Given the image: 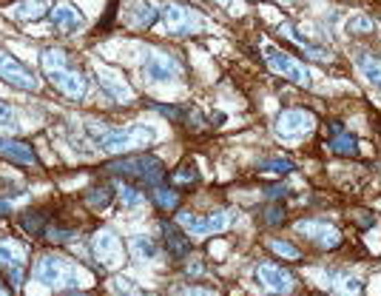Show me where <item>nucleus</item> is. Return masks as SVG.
I'll return each mask as SVG.
<instances>
[{
	"label": "nucleus",
	"instance_id": "f257e3e1",
	"mask_svg": "<svg viewBox=\"0 0 381 296\" xmlns=\"http://www.w3.org/2000/svg\"><path fill=\"white\" fill-rule=\"evenodd\" d=\"M40 60H43V72H46V77H49V80L63 91L66 97L77 100V97L86 95V80H83V75L77 72V68H71L66 52H60V49H46Z\"/></svg>",
	"mask_w": 381,
	"mask_h": 296
},
{
	"label": "nucleus",
	"instance_id": "f03ea898",
	"mask_svg": "<svg viewBox=\"0 0 381 296\" xmlns=\"http://www.w3.org/2000/svg\"><path fill=\"white\" fill-rule=\"evenodd\" d=\"M106 171L114 174V177H131V179L142 182V186H148V188H157L162 182V177H165V166L151 154H134V157L114 159V163L106 166Z\"/></svg>",
	"mask_w": 381,
	"mask_h": 296
},
{
	"label": "nucleus",
	"instance_id": "7ed1b4c3",
	"mask_svg": "<svg viewBox=\"0 0 381 296\" xmlns=\"http://www.w3.org/2000/svg\"><path fill=\"white\" fill-rule=\"evenodd\" d=\"M88 134L97 148L103 151H123V148H137L154 140V131L146 126H128V128H94L88 126Z\"/></svg>",
	"mask_w": 381,
	"mask_h": 296
},
{
	"label": "nucleus",
	"instance_id": "20e7f679",
	"mask_svg": "<svg viewBox=\"0 0 381 296\" xmlns=\"http://www.w3.org/2000/svg\"><path fill=\"white\" fill-rule=\"evenodd\" d=\"M32 277L40 285H71V288L80 285V279H77V265H71L68 259H60V257H52V254L40 257V262L32 270Z\"/></svg>",
	"mask_w": 381,
	"mask_h": 296
},
{
	"label": "nucleus",
	"instance_id": "39448f33",
	"mask_svg": "<svg viewBox=\"0 0 381 296\" xmlns=\"http://www.w3.org/2000/svg\"><path fill=\"white\" fill-rule=\"evenodd\" d=\"M265 60L268 66L273 68L276 75H282L284 80H293V83H302V86H311V72L288 52H282L279 46L273 43H265Z\"/></svg>",
	"mask_w": 381,
	"mask_h": 296
},
{
	"label": "nucleus",
	"instance_id": "423d86ee",
	"mask_svg": "<svg viewBox=\"0 0 381 296\" xmlns=\"http://www.w3.org/2000/svg\"><path fill=\"white\" fill-rule=\"evenodd\" d=\"M236 211H213L208 217H197V214H179V225L188 234L194 237H205V234H222L233 225Z\"/></svg>",
	"mask_w": 381,
	"mask_h": 296
},
{
	"label": "nucleus",
	"instance_id": "0eeeda50",
	"mask_svg": "<svg viewBox=\"0 0 381 296\" xmlns=\"http://www.w3.org/2000/svg\"><path fill=\"white\" fill-rule=\"evenodd\" d=\"M0 270L9 277L12 288L20 290L23 282V270H26V250H23L12 237L0 239Z\"/></svg>",
	"mask_w": 381,
	"mask_h": 296
},
{
	"label": "nucleus",
	"instance_id": "6e6552de",
	"mask_svg": "<svg viewBox=\"0 0 381 296\" xmlns=\"http://www.w3.org/2000/svg\"><path fill=\"white\" fill-rule=\"evenodd\" d=\"M159 20L165 23V29H168L171 34H190V32H197L202 26L194 12L185 9V6H177V3L159 6Z\"/></svg>",
	"mask_w": 381,
	"mask_h": 296
},
{
	"label": "nucleus",
	"instance_id": "1a4fd4ad",
	"mask_svg": "<svg viewBox=\"0 0 381 296\" xmlns=\"http://www.w3.org/2000/svg\"><path fill=\"white\" fill-rule=\"evenodd\" d=\"M142 75H146L148 80H154V83H168V80H177L182 75V66L171 55L148 52L146 60H142Z\"/></svg>",
	"mask_w": 381,
	"mask_h": 296
},
{
	"label": "nucleus",
	"instance_id": "9d476101",
	"mask_svg": "<svg viewBox=\"0 0 381 296\" xmlns=\"http://www.w3.org/2000/svg\"><path fill=\"white\" fill-rule=\"evenodd\" d=\"M0 77H3L9 86L20 88V91H37V88H40L37 77L29 72V68L20 66V63H17L9 52H3V49H0Z\"/></svg>",
	"mask_w": 381,
	"mask_h": 296
},
{
	"label": "nucleus",
	"instance_id": "9b49d317",
	"mask_svg": "<svg viewBox=\"0 0 381 296\" xmlns=\"http://www.w3.org/2000/svg\"><path fill=\"white\" fill-rule=\"evenodd\" d=\"M256 279H259L262 285H265L268 290H273V293H291L293 285H296L293 273H291L288 268L276 265V262H259V268H256Z\"/></svg>",
	"mask_w": 381,
	"mask_h": 296
},
{
	"label": "nucleus",
	"instance_id": "f8f14e48",
	"mask_svg": "<svg viewBox=\"0 0 381 296\" xmlns=\"http://www.w3.org/2000/svg\"><path fill=\"white\" fill-rule=\"evenodd\" d=\"M94 257H97V262H103V268H114L120 265L126 259V250H123V242L117 239L111 231H97L94 234Z\"/></svg>",
	"mask_w": 381,
	"mask_h": 296
},
{
	"label": "nucleus",
	"instance_id": "ddd939ff",
	"mask_svg": "<svg viewBox=\"0 0 381 296\" xmlns=\"http://www.w3.org/2000/svg\"><path fill=\"white\" fill-rule=\"evenodd\" d=\"M313 128V117L307 111H299V108H291V111H282L279 120H276V134L282 140H296V137L307 134Z\"/></svg>",
	"mask_w": 381,
	"mask_h": 296
},
{
	"label": "nucleus",
	"instance_id": "4468645a",
	"mask_svg": "<svg viewBox=\"0 0 381 296\" xmlns=\"http://www.w3.org/2000/svg\"><path fill=\"white\" fill-rule=\"evenodd\" d=\"M296 231H299V234H304L307 239H313V242H316V245H322V248H339V245H342V234H339L333 225L322 222V219H307V222H299V225H296Z\"/></svg>",
	"mask_w": 381,
	"mask_h": 296
},
{
	"label": "nucleus",
	"instance_id": "2eb2a0df",
	"mask_svg": "<svg viewBox=\"0 0 381 296\" xmlns=\"http://www.w3.org/2000/svg\"><path fill=\"white\" fill-rule=\"evenodd\" d=\"M49 20L55 23V29H60V32H77L83 26V14L75 6H66V3L49 9Z\"/></svg>",
	"mask_w": 381,
	"mask_h": 296
},
{
	"label": "nucleus",
	"instance_id": "dca6fc26",
	"mask_svg": "<svg viewBox=\"0 0 381 296\" xmlns=\"http://www.w3.org/2000/svg\"><path fill=\"white\" fill-rule=\"evenodd\" d=\"M0 157H9V159H14V163H23V166H37V154L26 143L6 140V137H0Z\"/></svg>",
	"mask_w": 381,
	"mask_h": 296
},
{
	"label": "nucleus",
	"instance_id": "f3484780",
	"mask_svg": "<svg viewBox=\"0 0 381 296\" xmlns=\"http://www.w3.org/2000/svg\"><path fill=\"white\" fill-rule=\"evenodd\" d=\"M162 234H165V248H168V254H171L174 259H182V257H188L190 242L185 239V234L179 231L177 225H171V222H162Z\"/></svg>",
	"mask_w": 381,
	"mask_h": 296
},
{
	"label": "nucleus",
	"instance_id": "a211bd4d",
	"mask_svg": "<svg viewBox=\"0 0 381 296\" xmlns=\"http://www.w3.org/2000/svg\"><path fill=\"white\" fill-rule=\"evenodd\" d=\"M97 80H100V86L108 91V95L117 97V100H131V97H134V91H131L120 77H117L114 72H108V68H100V72H97Z\"/></svg>",
	"mask_w": 381,
	"mask_h": 296
},
{
	"label": "nucleus",
	"instance_id": "6ab92c4d",
	"mask_svg": "<svg viewBox=\"0 0 381 296\" xmlns=\"http://www.w3.org/2000/svg\"><path fill=\"white\" fill-rule=\"evenodd\" d=\"M330 290L333 296H359L362 293V282L347 273H330Z\"/></svg>",
	"mask_w": 381,
	"mask_h": 296
},
{
	"label": "nucleus",
	"instance_id": "aec40b11",
	"mask_svg": "<svg viewBox=\"0 0 381 296\" xmlns=\"http://www.w3.org/2000/svg\"><path fill=\"white\" fill-rule=\"evenodd\" d=\"M49 214V208H37V211H26L20 217V225H23V231L32 234V237H43L46 234V222H49L52 217H46Z\"/></svg>",
	"mask_w": 381,
	"mask_h": 296
},
{
	"label": "nucleus",
	"instance_id": "412c9836",
	"mask_svg": "<svg viewBox=\"0 0 381 296\" xmlns=\"http://www.w3.org/2000/svg\"><path fill=\"white\" fill-rule=\"evenodd\" d=\"M157 17H159V9L151 3V0H139L134 14H131V23H134L137 29H148V26H154Z\"/></svg>",
	"mask_w": 381,
	"mask_h": 296
},
{
	"label": "nucleus",
	"instance_id": "4be33fe9",
	"mask_svg": "<svg viewBox=\"0 0 381 296\" xmlns=\"http://www.w3.org/2000/svg\"><path fill=\"white\" fill-rule=\"evenodd\" d=\"M327 151L342 154V157H355V154H359V143H355V137L342 131V134L333 137V140H327Z\"/></svg>",
	"mask_w": 381,
	"mask_h": 296
},
{
	"label": "nucleus",
	"instance_id": "5701e85b",
	"mask_svg": "<svg viewBox=\"0 0 381 296\" xmlns=\"http://www.w3.org/2000/svg\"><path fill=\"white\" fill-rule=\"evenodd\" d=\"M43 12H49L43 0H26V3H17V6L9 9V14H12L14 20H37Z\"/></svg>",
	"mask_w": 381,
	"mask_h": 296
},
{
	"label": "nucleus",
	"instance_id": "b1692460",
	"mask_svg": "<svg viewBox=\"0 0 381 296\" xmlns=\"http://www.w3.org/2000/svg\"><path fill=\"white\" fill-rule=\"evenodd\" d=\"M131 254L137 257V259H157L159 257V248H157V242L154 239H148V237H134L131 239Z\"/></svg>",
	"mask_w": 381,
	"mask_h": 296
},
{
	"label": "nucleus",
	"instance_id": "393cba45",
	"mask_svg": "<svg viewBox=\"0 0 381 296\" xmlns=\"http://www.w3.org/2000/svg\"><path fill=\"white\" fill-rule=\"evenodd\" d=\"M279 32H284V34H288V37H291L293 43H299L302 49H304L307 55H311V57H316V60H324V57H327V52H324V49H319V46H313L311 40H304V37H302V34H299V32H296L293 26H288V23H284V26H282Z\"/></svg>",
	"mask_w": 381,
	"mask_h": 296
},
{
	"label": "nucleus",
	"instance_id": "a878e982",
	"mask_svg": "<svg viewBox=\"0 0 381 296\" xmlns=\"http://www.w3.org/2000/svg\"><path fill=\"white\" fill-rule=\"evenodd\" d=\"M355 66L362 68L364 77H367L370 83L381 86V60H375V57H370V55H359V57H355Z\"/></svg>",
	"mask_w": 381,
	"mask_h": 296
},
{
	"label": "nucleus",
	"instance_id": "bb28decb",
	"mask_svg": "<svg viewBox=\"0 0 381 296\" xmlns=\"http://www.w3.org/2000/svg\"><path fill=\"white\" fill-rule=\"evenodd\" d=\"M111 188L108 186H97V188H91V191H86V202L91 205V208L94 211H103L106 208V205L111 202Z\"/></svg>",
	"mask_w": 381,
	"mask_h": 296
},
{
	"label": "nucleus",
	"instance_id": "cd10ccee",
	"mask_svg": "<svg viewBox=\"0 0 381 296\" xmlns=\"http://www.w3.org/2000/svg\"><path fill=\"white\" fill-rule=\"evenodd\" d=\"M293 168H296L293 159H288V157H271V159H262L259 163V171H271V174H288Z\"/></svg>",
	"mask_w": 381,
	"mask_h": 296
},
{
	"label": "nucleus",
	"instance_id": "c85d7f7f",
	"mask_svg": "<svg viewBox=\"0 0 381 296\" xmlns=\"http://www.w3.org/2000/svg\"><path fill=\"white\" fill-rule=\"evenodd\" d=\"M154 202L159 205V208H165V211H174L177 205H179V194L177 191H171V188H154Z\"/></svg>",
	"mask_w": 381,
	"mask_h": 296
},
{
	"label": "nucleus",
	"instance_id": "c756f323",
	"mask_svg": "<svg viewBox=\"0 0 381 296\" xmlns=\"http://www.w3.org/2000/svg\"><path fill=\"white\" fill-rule=\"evenodd\" d=\"M171 179L177 182V186H190V182H199V171H197V166H179L174 174H171Z\"/></svg>",
	"mask_w": 381,
	"mask_h": 296
},
{
	"label": "nucleus",
	"instance_id": "7c9ffc66",
	"mask_svg": "<svg viewBox=\"0 0 381 296\" xmlns=\"http://www.w3.org/2000/svg\"><path fill=\"white\" fill-rule=\"evenodd\" d=\"M120 199H123L126 208H137V205L146 202V194H139L134 186H123V188H120Z\"/></svg>",
	"mask_w": 381,
	"mask_h": 296
},
{
	"label": "nucleus",
	"instance_id": "2f4dec72",
	"mask_svg": "<svg viewBox=\"0 0 381 296\" xmlns=\"http://www.w3.org/2000/svg\"><path fill=\"white\" fill-rule=\"evenodd\" d=\"M271 250L279 257H288V259H299V248L291 245V242H284V239H271Z\"/></svg>",
	"mask_w": 381,
	"mask_h": 296
},
{
	"label": "nucleus",
	"instance_id": "473e14b6",
	"mask_svg": "<svg viewBox=\"0 0 381 296\" xmlns=\"http://www.w3.org/2000/svg\"><path fill=\"white\" fill-rule=\"evenodd\" d=\"M17 120H14V111L9 108V103L0 100V131H14Z\"/></svg>",
	"mask_w": 381,
	"mask_h": 296
},
{
	"label": "nucleus",
	"instance_id": "72a5a7b5",
	"mask_svg": "<svg viewBox=\"0 0 381 296\" xmlns=\"http://www.w3.org/2000/svg\"><path fill=\"white\" fill-rule=\"evenodd\" d=\"M347 32L350 34H370L373 32V20L370 17H353L347 23Z\"/></svg>",
	"mask_w": 381,
	"mask_h": 296
},
{
	"label": "nucleus",
	"instance_id": "f704fd0d",
	"mask_svg": "<svg viewBox=\"0 0 381 296\" xmlns=\"http://www.w3.org/2000/svg\"><path fill=\"white\" fill-rule=\"evenodd\" d=\"M111 285H114V290L120 293V296H137V293H139V290L134 288V282H128V279H114Z\"/></svg>",
	"mask_w": 381,
	"mask_h": 296
},
{
	"label": "nucleus",
	"instance_id": "c9c22d12",
	"mask_svg": "<svg viewBox=\"0 0 381 296\" xmlns=\"http://www.w3.org/2000/svg\"><path fill=\"white\" fill-rule=\"evenodd\" d=\"M282 219H284L282 205H273V208H268V217H265V222H268V225H279Z\"/></svg>",
	"mask_w": 381,
	"mask_h": 296
},
{
	"label": "nucleus",
	"instance_id": "e433bc0d",
	"mask_svg": "<svg viewBox=\"0 0 381 296\" xmlns=\"http://www.w3.org/2000/svg\"><path fill=\"white\" fill-rule=\"evenodd\" d=\"M268 191H271V194H268L271 199H279V197L288 194V186H273V188H268Z\"/></svg>",
	"mask_w": 381,
	"mask_h": 296
},
{
	"label": "nucleus",
	"instance_id": "4c0bfd02",
	"mask_svg": "<svg viewBox=\"0 0 381 296\" xmlns=\"http://www.w3.org/2000/svg\"><path fill=\"white\" fill-rule=\"evenodd\" d=\"M188 296H213L211 290H202V288H194V290H190Z\"/></svg>",
	"mask_w": 381,
	"mask_h": 296
},
{
	"label": "nucleus",
	"instance_id": "58836bf2",
	"mask_svg": "<svg viewBox=\"0 0 381 296\" xmlns=\"http://www.w3.org/2000/svg\"><path fill=\"white\" fill-rule=\"evenodd\" d=\"M60 296H86V293L77 290V288H71V290H66V293H60Z\"/></svg>",
	"mask_w": 381,
	"mask_h": 296
},
{
	"label": "nucleus",
	"instance_id": "ea45409f",
	"mask_svg": "<svg viewBox=\"0 0 381 296\" xmlns=\"http://www.w3.org/2000/svg\"><path fill=\"white\" fill-rule=\"evenodd\" d=\"M213 3H231V0H213Z\"/></svg>",
	"mask_w": 381,
	"mask_h": 296
},
{
	"label": "nucleus",
	"instance_id": "a19ab883",
	"mask_svg": "<svg viewBox=\"0 0 381 296\" xmlns=\"http://www.w3.org/2000/svg\"><path fill=\"white\" fill-rule=\"evenodd\" d=\"M137 296H154V293H137Z\"/></svg>",
	"mask_w": 381,
	"mask_h": 296
},
{
	"label": "nucleus",
	"instance_id": "79ce46f5",
	"mask_svg": "<svg viewBox=\"0 0 381 296\" xmlns=\"http://www.w3.org/2000/svg\"><path fill=\"white\" fill-rule=\"evenodd\" d=\"M0 296H9V293H3V290H0Z\"/></svg>",
	"mask_w": 381,
	"mask_h": 296
}]
</instances>
